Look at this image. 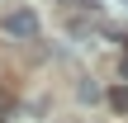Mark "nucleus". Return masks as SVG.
Returning <instances> with one entry per match:
<instances>
[{"label": "nucleus", "instance_id": "f257e3e1", "mask_svg": "<svg viewBox=\"0 0 128 123\" xmlns=\"http://www.w3.org/2000/svg\"><path fill=\"white\" fill-rule=\"evenodd\" d=\"M0 33H10V38H33V33H38L33 5H10V9H0Z\"/></svg>", "mask_w": 128, "mask_h": 123}, {"label": "nucleus", "instance_id": "f03ea898", "mask_svg": "<svg viewBox=\"0 0 128 123\" xmlns=\"http://www.w3.org/2000/svg\"><path fill=\"white\" fill-rule=\"evenodd\" d=\"M5 109H10V95H5V90H0V114H5Z\"/></svg>", "mask_w": 128, "mask_h": 123}, {"label": "nucleus", "instance_id": "7ed1b4c3", "mask_svg": "<svg viewBox=\"0 0 128 123\" xmlns=\"http://www.w3.org/2000/svg\"><path fill=\"white\" fill-rule=\"evenodd\" d=\"M124 81H128V57H124Z\"/></svg>", "mask_w": 128, "mask_h": 123}]
</instances>
